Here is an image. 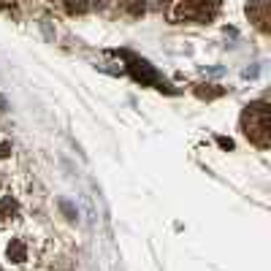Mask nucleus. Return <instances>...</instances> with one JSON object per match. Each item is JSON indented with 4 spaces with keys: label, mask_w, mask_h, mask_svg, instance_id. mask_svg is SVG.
Returning a JSON list of instances; mask_svg holds the SVG:
<instances>
[{
    "label": "nucleus",
    "mask_w": 271,
    "mask_h": 271,
    "mask_svg": "<svg viewBox=\"0 0 271 271\" xmlns=\"http://www.w3.org/2000/svg\"><path fill=\"white\" fill-rule=\"evenodd\" d=\"M244 133H247L255 144L266 146L268 141V114H266V106L263 103H255V106H250V111L244 114Z\"/></svg>",
    "instance_id": "f257e3e1"
},
{
    "label": "nucleus",
    "mask_w": 271,
    "mask_h": 271,
    "mask_svg": "<svg viewBox=\"0 0 271 271\" xmlns=\"http://www.w3.org/2000/svg\"><path fill=\"white\" fill-rule=\"evenodd\" d=\"M65 8L71 14H82V11H87V3L84 0H65Z\"/></svg>",
    "instance_id": "f03ea898"
},
{
    "label": "nucleus",
    "mask_w": 271,
    "mask_h": 271,
    "mask_svg": "<svg viewBox=\"0 0 271 271\" xmlns=\"http://www.w3.org/2000/svg\"><path fill=\"white\" fill-rule=\"evenodd\" d=\"M128 11L130 14H144V0H130V3H128Z\"/></svg>",
    "instance_id": "7ed1b4c3"
},
{
    "label": "nucleus",
    "mask_w": 271,
    "mask_h": 271,
    "mask_svg": "<svg viewBox=\"0 0 271 271\" xmlns=\"http://www.w3.org/2000/svg\"><path fill=\"white\" fill-rule=\"evenodd\" d=\"M155 3H157V6H163V3H165V0H155Z\"/></svg>",
    "instance_id": "20e7f679"
}]
</instances>
